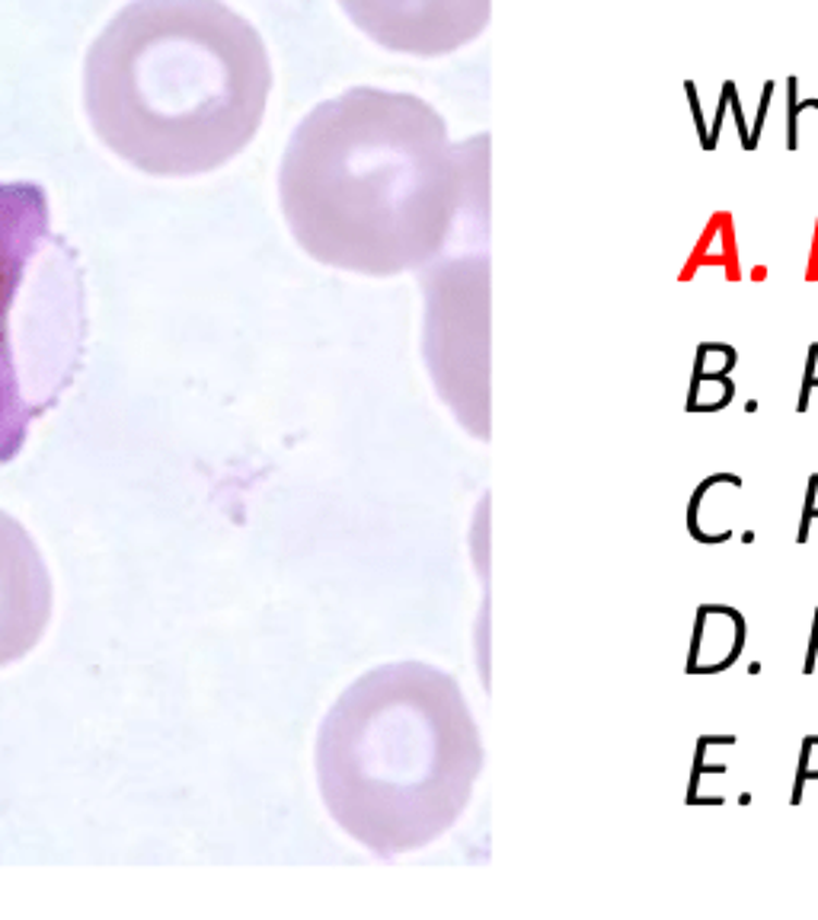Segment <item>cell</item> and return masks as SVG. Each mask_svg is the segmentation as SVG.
<instances>
[{"instance_id": "cell-12", "label": "cell", "mask_w": 818, "mask_h": 920, "mask_svg": "<svg viewBox=\"0 0 818 920\" xmlns=\"http://www.w3.org/2000/svg\"><path fill=\"white\" fill-rule=\"evenodd\" d=\"M806 512L809 515H818V477L809 480V499H806Z\"/></svg>"}, {"instance_id": "cell-8", "label": "cell", "mask_w": 818, "mask_h": 920, "mask_svg": "<svg viewBox=\"0 0 818 920\" xmlns=\"http://www.w3.org/2000/svg\"><path fill=\"white\" fill-rule=\"evenodd\" d=\"M732 396V384L725 378H700L694 381V390L687 396V409H697V413H710V409H720L729 403Z\"/></svg>"}, {"instance_id": "cell-7", "label": "cell", "mask_w": 818, "mask_h": 920, "mask_svg": "<svg viewBox=\"0 0 818 920\" xmlns=\"http://www.w3.org/2000/svg\"><path fill=\"white\" fill-rule=\"evenodd\" d=\"M745 642V624L732 608H713L704 604L697 617V633L694 646L687 655V672H720L729 668V662L738 655Z\"/></svg>"}, {"instance_id": "cell-13", "label": "cell", "mask_w": 818, "mask_h": 920, "mask_svg": "<svg viewBox=\"0 0 818 920\" xmlns=\"http://www.w3.org/2000/svg\"><path fill=\"white\" fill-rule=\"evenodd\" d=\"M813 649H818V611H816V630H813Z\"/></svg>"}, {"instance_id": "cell-10", "label": "cell", "mask_w": 818, "mask_h": 920, "mask_svg": "<svg viewBox=\"0 0 818 920\" xmlns=\"http://www.w3.org/2000/svg\"><path fill=\"white\" fill-rule=\"evenodd\" d=\"M809 776H818V735L806 738V748H803V768H799V783L809 780Z\"/></svg>"}, {"instance_id": "cell-1", "label": "cell", "mask_w": 818, "mask_h": 920, "mask_svg": "<svg viewBox=\"0 0 818 920\" xmlns=\"http://www.w3.org/2000/svg\"><path fill=\"white\" fill-rule=\"evenodd\" d=\"M269 94V49L224 0H132L84 58L94 135L147 176L231 163L256 138Z\"/></svg>"}, {"instance_id": "cell-11", "label": "cell", "mask_w": 818, "mask_h": 920, "mask_svg": "<svg viewBox=\"0 0 818 920\" xmlns=\"http://www.w3.org/2000/svg\"><path fill=\"white\" fill-rule=\"evenodd\" d=\"M806 384L818 388V345L809 348V368H806Z\"/></svg>"}, {"instance_id": "cell-3", "label": "cell", "mask_w": 818, "mask_h": 920, "mask_svg": "<svg viewBox=\"0 0 818 920\" xmlns=\"http://www.w3.org/2000/svg\"><path fill=\"white\" fill-rule=\"evenodd\" d=\"M477 768V728L457 684L419 662L349 684L317 735V783L333 822L381 860L444 834Z\"/></svg>"}, {"instance_id": "cell-9", "label": "cell", "mask_w": 818, "mask_h": 920, "mask_svg": "<svg viewBox=\"0 0 818 920\" xmlns=\"http://www.w3.org/2000/svg\"><path fill=\"white\" fill-rule=\"evenodd\" d=\"M732 365H735V352L729 345H700L694 371L700 378H725Z\"/></svg>"}, {"instance_id": "cell-2", "label": "cell", "mask_w": 818, "mask_h": 920, "mask_svg": "<svg viewBox=\"0 0 818 920\" xmlns=\"http://www.w3.org/2000/svg\"><path fill=\"white\" fill-rule=\"evenodd\" d=\"M279 198L310 259L375 279L419 269L454 211L444 125L426 99L352 87L291 132Z\"/></svg>"}, {"instance_id": "cell-6", "label": "cell", "mask_w": 818, "mask_h": 920, "mask_svg": "<svg viewBox=\"0 0 818 920\" xmlns=\"http://www.w3.org/2000/svg\"><path fill=\"white\" fill-rule=\"evenodd\" d=\"M339 7L358 33L393 54H441L461 33L451 0H339Z\"/></svg>"}, {"instance_id": "cell-5", "label": "cell", "mask_w": 818, "mask_h": 920, "mask_svg": "<svg viewBox=\"0 0 818 920\" xmlns=\"http://www.w3.org/2000/svg\"><path fill=\"white\" fill-rule=\"evenodd\" d=\"M51 604L46 556L13 515L0 512V668L39 646L51 624Z\"/></svg>"}, {"instance_id": "cell-4", "label": "cell", "mask_w": 818, "mask_h": 920, "mask_svg": "<svg viewBox=\"0 0 818 920\" xmlns=\"http://www.w3.org/2000/svg\"><path fill=\"white\" fill-rule=\"evenodd\" d=\"M87 342L77 253L51 228L39 183H0V464L74 384Z\"/></svg>"}]
</instances>
